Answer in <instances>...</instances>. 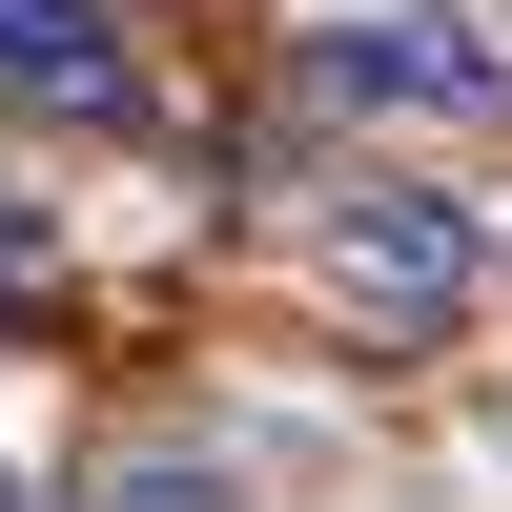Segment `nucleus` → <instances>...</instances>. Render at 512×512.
I'll return each mask as SVG.
<instances>
[{
  "label": "nucleus",
  "mask_w": 512,
  "mask_h": 512,
  "mask_svg": "<svg viewBox=\"0 0 512 512\" xmlns=\"http://www.w3.org/2000/svg\"><path fill=\"white\" fill-rule=\"evenodd\" d=\"M308 287H328L349 328H410V349H431V328L492 308V226H472L451 185H390V164H369V185L308 205Z\"/></svg>",
  "instance_id": "obj_1"
},
{
  "label": "nucleus",
  "mask_w": 512,
  "mask_h": 512,
  "mask_svg": "<svg viewBox=\"0 0 512 512\" xmlns=\"http://www.w3.org/2000/svg\"><path fill=\"white\" fill-rule=\"evenodd\" d=\"M308 82H328V103H410V123H492V103H512V62H492L472 21H431V0L328 21V41H308Z\"/></svg>",
  "instance_id": "obj_2"
},
{
  "label": "nucleus",
  "mask_w": 512,
  "mask_h": 512,
  "mask_svg": "<svg viewBox=\"0 0 512 512\" xmlns=\"http://www.w3.org/2000/svg\"><path fill=\"white\" fill-rule=\"evenodd\" d=\"M0 103H41V123H144V62H123L103 0H0Z\"/></svg>",
  "instance_id": "obj_3"
},
{
  "label": "nucleus",
  "mask_w": 512,
  "mask_h": 512,
  "mask_svg": "<svg viewBox=\"0 0 512 512\" xmlns=\"http://www.w3.org/2000/svg\"><path fill=\"white\" fill-rule=\"evenodd\" d=\"M103 512H226V492H205V472H123Z\"/></svg>",
  "instance_id": "obj_4"
},
{
  "label": "nucleus",
  "mask_w": 512,
  "mask_h": 512,
  "mask_svg": "<svg viewBox=\"0 0 512 512\" xmlns=\"http://www.w3.org/2000/svg\"><path fill=\"white\" fill-rule=\"evenodd\" d=\"M21 287H41V205H0V308H21Z\"/></svg>",
  "instance_id": "obj_5"
}]
</instances>
